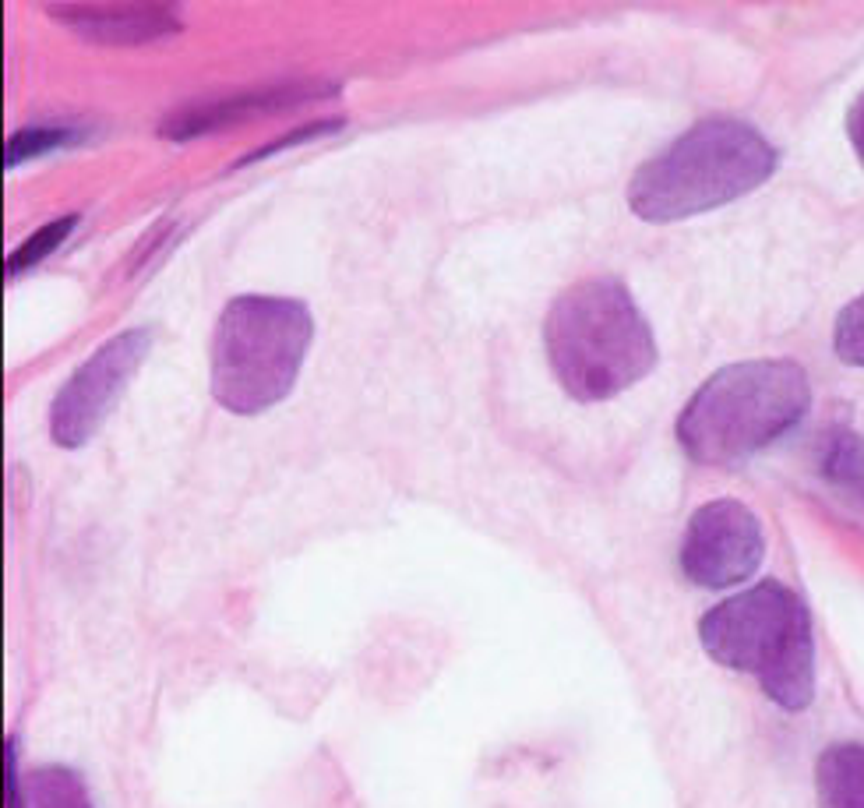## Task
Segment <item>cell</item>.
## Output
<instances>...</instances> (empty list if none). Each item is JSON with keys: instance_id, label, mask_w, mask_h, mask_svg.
<instances>
[{"instance_id": "6da1fadb", "label": "cell", "mask_w": 864, "mask_h": 808, "mask_svg": "<svg viewBox=\"0 0 864 808\" xmlns=\"http://www.w3.org/2000/svg\"><path fill=\"white\" fill-rule=\"evenodd\" d=\"M554 378L579 403L621 396L656 367V339L628 286L593 276L558 293L544 318Z\"/></svg>"}, {"instance_id": "7a4b0ae2", "label": "cell", "mask_w": 864, "mask_h": 808, "mask_svg": "<svg viewBox=\"0 0 864 808\" xmlns=\"http://www.w3.org/2000/svg\"><path fill=\"white\" fill-rule=\"evenodd\" d=\"M776 166L780 152L755 124L709 117L635 170L628 205L646 223H674L752 195Z\"/></svg>"}, {"instance_id": "3957f363", "label": "cell", "mask_w": 864, "mask_h": 808, "mask_svg": "<svg viewBox=\"0 0 864 808\" xmlns=\"http://www.w3.org/2000/svg\"><path fill=\"white\" fill-rule=\"evenodd\" d=\"M812 406L805 367L741 360L699 385L678 417V442L702 466H738L794 431Z\"/></svg>"}, {"instance_id": "277c9868", "label": "cell", "mask_w": 864, "mask_h": 808, "mask_svg": "<svg viewBox=\"0 0 864 808\" xmlns=\"http://www.w3.org/2000/svg\"><path fill=\"white\" fill-rule=\"evenodd\" d=\"M699 639L716 664L752 674L776 706L790 713L812 706V614L790 586L766 579L716 604L699 621Z\"/></svg>"}, {"instance_id": "5b68a950", "label": "cell", "mask_w": 864, "mask_h": 808, "mask_svg": "<svg viewBox=\"0 0 864 808\" xmlns=\"http://www.w3.org/2000/svg\"><path fill=\"white\" fill-rule=\"evenodd\" d=\"M314 318L304 300L240 293L212 329V396L226 413L261 417L293 392L311 350Z\"/></svg>"}, {"instance_id": "8992f818", "label": "cell", "mask_w": 864, "mask_h": 808, "mask_svg": "<svg viewBox=\"0 0 864 808\" xmlns=\"http://www.w3.org/2000/svg\"><path fill=\"white\" fill-rule=\"evenodd\" d=\"M152 353L149 329H127L120 336L106 339L103 346L85 357V364L75 367V375L60 385V392L50 403V438L60 449H82L99 434L113 406L120 403L131 378L142 371V364Z\"/></svg>"}, {"instance_id": "52a82bcc", "label": "cell", "mask_w": 864, "mask_h": 808, "mask_svg": "<svg viewBox=\"0 0 864 808\" xmlns=\"http://www.w3.org/2000/svg\"><path fill=\"white\" fill-rule=\"evenodd\" d=\"M766 558L762 523L738 498L706 502L685 526L681 537V572L695 586L727 590L745 583Z\"/></svg>"}, {"instance_id": "ba28073f", "label": "cell", "mask_w": 864, "mask_h": 808, "mask_svg": "<svg viewBox=\"0 0 864 808\" xmlns=\"http://www.w3.org/2000/svg\"><path fill=\"white\" fill-rule=\"evenodd\" d=\"M43 11L99 46H145L184 29V4L177 0H60Z\"/></svg>"}, {"instance_id": "9c48e42d", "label": "cell", "mask_w": 864, "mask_h": 808, "mask_svg": "<svg viewBox=\"0 0 864 808\" xmlns=\"http://www.w3.org/2000/svg\"><path fill=\"white\" fill-rule=\"evenodd\" d=\"M325 92H332V89H314V85H272V89L244 92V96L216 99V103L184 106V110L170 113V117L159 124V138H166V142H194V138L233 128V124H244V120L290 110V106L304 103V99H314V96H325Z\"/></svg>"}, {"instance_id": "30bf717a", "label": "cell", "mask_w": 864, "mask_h": 808, "mask_svg": "<svg viewBox=\"0 0 864 808\" xmlns=\"http://www.w3.org/2000/svg\"><path fill=\"white\" fill-rule=\"evenodd\" d=\"M819 808H864V745L836 741L815 763Z\"/></svg>"}, {"instance_id": "8fae6325", "label": "cell", "mask_w": 864, "mask_h": 808, "mask_svg": "<svg viewBox=\"0 0 864 808\" xmlns=\"http://www.w3.org/2000/svg\"><path fill=\"white\" fill-rule=\"evenodd\" d=\"M22 801L25 808H96L82 773L64 763H46L25 773Z\"/></svg>"}, {"instance_id": "7c38bea8", "label": "cell", "mask_w": 864, "mask_h": 808, "mask_svg": "<svg viewBox=\"0 0 864 808\" xmlns=\"http://www.w3.org/2000/svg\"><path fill=\"white\" fill-rule=\"evenodd\" d=\"M822 473L829 484L864 502V438L854 431H836L822 452Z\"/></svg>"}, {"instance_id": "4fadbf2b", "label": "cell", "mask_w": 864, "mask_h": 808, "mask_svg": "<svg viewBox=\"0 0 864 808\" xmlns=\"http://www.w3.org/2000/svg\"><path fill=\"white\" fill-rule=\"evenodd\" d=\"M75 226H78V216L71 212V216H60V219H53V223H43L36 233H29V237L8 255V265H4L8 276L15 279V276H22L25 269H36L39 262H46L57 247H64V240L75 233Z\"/></svg>"}, {"instance_id": "5bb4252c", "label": "cell", "mask_w": 864, "mask_h": 808, "mask_svg": "<svg viewBox=\"0 0 864 808\" xmlns=\"http://www.w3.org/2000/svg\"><path fill=\"white\" fill-rule=\"evenodd\" d=\"M78 135L68 128H25L15 131L8 138V149H4V163L8 166H22L29 159H39L53 149H64V145H75Z\"/></svg>"}, {"instance_id": "9a60e30c", "label": "cell", "mask_w": 864, "mask_h": 808, "mask_svg": "<svg viewBox=\"0 0 864 808\" xmlns=\"http://www.w3.org/2000/svg\"><path fill=\"white\" fill-rule=\"evenodd\" d=\"M833 350L843 364L864 367V293L850 300V304L840 311V318H836Z\"/></svg>"}, {"instance_id": "2e32d148", "label": "cell", "mask_w": 864, "mask_h": 808, "mask_svg": "<svg viewBox=\"0 0 864 808\" xmlns=\"http://www.w3.org/2000/svg\"><path fill=\"white\" fill-rule=\"evenodd\" d=\"M339 128H343V120H321V124H311V128H304V131H293V135H286V138H279V142L265 145V149L251 152V156H244L237 166H251V163H258V159L276 156L279 149H290V145H300V142H307V138H314V135H328V131H339Z\"/></svg>"}, {"instance_id": "e0dca14e", "label": "cell", "mask_w": 864, "mask_h": 808, "mask_svg": "<svg viewBox=\"0 0 864 808\" xmlns=\"http://www.w3.org/2000/svg\"><path fill=\"white\" fill-rule=\"evenodd\" d=\"M4 805L25 808L22 777H18V738H4Z\"/></svg>"}, {"instance_id": "ac0fdd59", "label": "cell", "mask_w": 864, "mask_h": 808, "mask_svg": "<svg viewBox=\"0 0 864 808\" xmlns=\"http://www.w3.org/2000/svg\"><path fill=\"white\" fill-rule=\"evenodd\" d=\"M847 138L854 145V156L861 159L864 166V92L850 103V113H847Z\"/></svg>"}]
</instances>
